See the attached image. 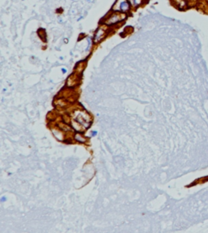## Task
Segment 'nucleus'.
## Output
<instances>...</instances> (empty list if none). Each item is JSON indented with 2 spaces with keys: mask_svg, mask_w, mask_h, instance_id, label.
I'll return each instance as SVG.
<instances>
[{
  "mask_svg": "<svg viewBox=\"0 0 208 233\" xmlns=\"http://www.w3.org/2000/svg\"><path fill=\"white\" fill-rule=\"evenodd\" d=\"M23 1H24V0H23Z\"/></svg>",
  "mask_w": 208,
  "mask_h": 233,
  "instance_id": "20e7f679",
  "label": "nucleus"
},
{
  "mask_svg": "<svg viewBox=\"0 0 208 233\" xmlns=\"http://www.w3.org/2000/svg\"><path fill=\"white\" fill-rule=\"evenodd\" d=\"M125 17H126V16L123 14V13H119V12L115 13L114 15H112L110 18L108 19L106 23L108 24H115L117 22H119V21H123L124 19H125Z\"/></svg>",
  "mask_w": 208,
  "mask_h": 233,
  "instance_id": "f257e3e1",
  "label": "nucleus"
},
{
  "mask_svg": "<svg viewBox=\"0 0 208 233\" xmlns=\"http://www.w3.org/2000/svg\"><path fill=\"white\" fill-rule=\"evenodd\" d=\"M118 7H119V10H121L123 12H126V11H128L129 9L130 6H129V2H127L126 0H123L121 2H119Z\"/></svg>",
  "mask_w": 208,
  "mask_h": 233,
  "instance_id": "f03ea898",
  "label": "nucleus"
},
{
  "mask_svg": "<svg viewBox=\"0 0 208 233\" xmlns=\"http://www.w3.org/2000/svg\"><path fill=\"white\" fill-rule=\"evenodd\" d=\"M62 71H63V73H66L67 72V69L66 68H62Z\"/></svg>",
  "mask_w": 208,
  "mask_h": 233,
  "instance_id": "7ed1b4c3",
  "label": "nucleus"
}]
</instances>
